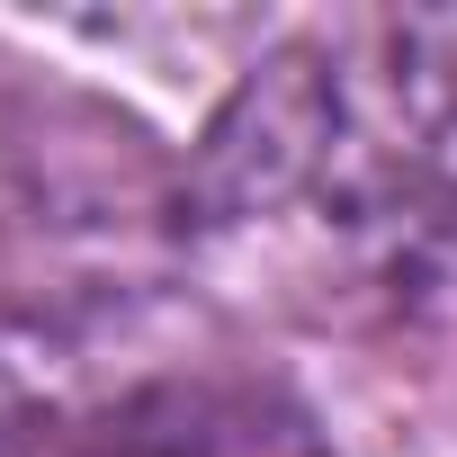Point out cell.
<instances>
[{"instance_id": "1", "label": "cell", "mask_w": 457, "mask_h": 457, "mask_svg": "<svg viewBox=\"0 0 457 457\" xmlns=\"http://www.w3.org/2000/svg\"><path fill=\"white\" fill-rule=\"evenodd\" d=\"M179 179L188 252H243L314 314H412L457 296V197L314 46L243 72Z\"/></svg>"}, {"instance_id": "2", "label": "cell", "mask_w": 457, "mask_h": 457, "mask_svg": "<svg viewBox=\"0 0 457 457\" xmlns=\"http://www.w3.org/2000/svg\"><path fill=\"white\" fill-rule=\"evenodd\" d=\"M99 457H332L314 412L243 377H162L135 386L99 430Z\"/></svg>"}, {"instance_id": "3", "label": "cell", "mask_w": 457, "mask_h": 457, "mask_svg": "<svg viewBox=\"0 0 457 457\" xmlns=\"http://www.w3.org/2000/svg\"><path fill=\"white\" fill-rule=\"evenodd\" d=\"M377 126L457 197V10H412L377 28V63L350 72Z\"/></svg>"}, {"instance_id": "4", "label": "cell", "mask_w": 457, "mask_h": 457, "mask_svg": "<svg viewBox=\"0 0 457 457\" xmlns=\"http://www.w3.org/2000/svg\"><path fill=\"white\" fill-rule=\"evenodd\" d=\"M63 412H72L63 323H37V314L0 305V448H28V439L63 430Z\"/></svg>"}]
</instances>
